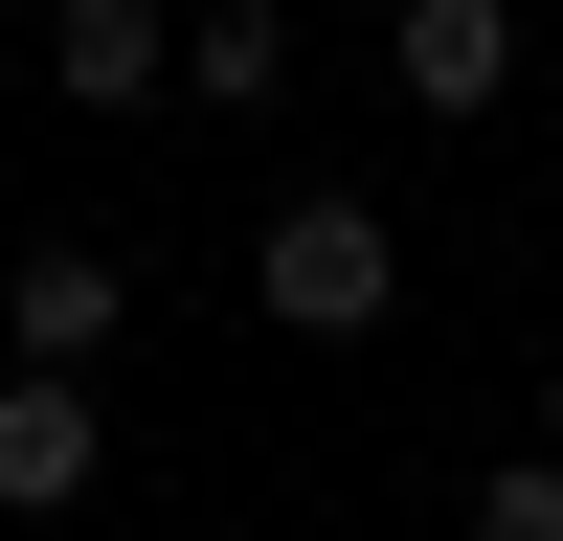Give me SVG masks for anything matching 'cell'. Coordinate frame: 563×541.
<instances>
[{"label": "cell", "instance_id": "obj_1", "mask_svg": "<svg viewBox=\"0 0 563 541\" xmlns=\"http://www.w3.org/2000/svg\"><path fill=\"white\" fill-rule=\"evenodd\" d=\"M249 294L294 316V339H384L406 316V225L361 203V180H294V203L249 225Z\"/></svg>", "mask_w": 563, "mask_h": 541}, {"label": "cell", "instance_id": "obj_2", "mask_svg": "<svg viewBox=\"0 0 563 541\" xmlns=\"http://www.w3.org/2000/svg\"><path fill=\"white\" fill-rule=\"evenodd\" d=\"M113 316H135L113 249H23V270H0V361H23V384H90V361H113Z\"/></svg>", "mask_w": 563, "mask_h": 541}, {"label": "cell", "instance_id": "obj_3", "mask_svg": "<svg viewBox=\"0 0 563 541\" xmlns=\"http://www.w3.org/2000/svg\"><path fill=\"white\" fill-rule=\"evenodd\" d=\"M384 68H406V113L474 135L496 90H519V0H384Z\"/></svg>", "mask_w": 563, "mask_h": 541}, {"label": "cell", "instance_id": "obj_4", "mask_svg": "<svg viewBox=\"0 0 563 541\" xmlns=\"http://www.w3.org/2000/svg\"><path fill=\"white\" fill-rule=\"evenodd\" d=\"M45 90L68 113H158L180 90V0H45Z\"/></svg>", "mask_w": 563, "mask_h": 541}, {"label": "cell", "instance_id": "obj_5", "mask_svg": "<svg viewBox=\"0 0 563 541\" xmlns=\"http://www.w3.org/2000/svg\"><path fill=\"white\" fill-rule=\"evenodd\" d=\"M90 451H113V429H90V384H23V361H0V519H68Z\"/></svg>", "mask_w": 563, "mask_h": 541}, {"label": "cell", "instance_id": "obj_6", "mask_svg": "<svg viewBox=\"0 0 563 541\" xmlns=\"http://www.w3.org/2000/svg\"><path fill=\"white\" fill-rule=\"evenodd\" d=\"M180 90L203 113H271L294 90V0H180Z\"/></svg>", "mask_w": 563, "mask_h": 541}, {"label": "cell", "instance_id": "obj_7", "mask_svg": "<svg viewBox=\"0 0 563 541\" xmlns=\"http://www.w3.org/2000/svg\"><path fill=\"white\" fill-rule=\"evenodd\" d=\"M474 541H563V451H519V474H474Z\"/></svg>", "mask_w": 563, "mask_h": 541}, {"label": "cell", "instance_id": "obj_8", "mask_svg": "<svg viewBox=\"0 0 563 541\" xmlns=\"http://www.w3.org/2000/svg\"><path fill=\"white\" fill-rule=\"evenodd\" d=\"M541 451H563V361H541Z\"/></svg>", "mask_w": 563, "mask_h": 541}]
</instances>
